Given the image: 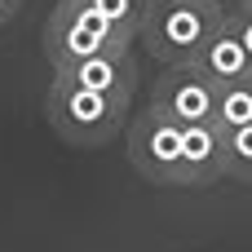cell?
Segmentation results:
<instances>
[{"mask_svg": "<svg viewBox=\"0 0 252 252\" xmlns=\"http://www.w3.org/2000/svg\"><path fill=\"white\" fill-rule=\"evenodd\" d=\"M128 106H133V97L80 89V84L58 80V75H53V84L44 93V120H49V128L66 146H80V151H97V146L115 142L120 128L128 124Z\"/></svg>", "mask_w": 252, "mask_h": 252, "instance_id": "6da1fadb", "label": "cell"}, {"mask_svg": "<svg viewBox=\"0 0 252 252\" xmlns=\"http://www.w3.org/2000/svg\"><path fill=\"white\" fill-rule=\"evenodd\" d=\"M230 9L208 4V0H151V13L142 22V49L159 62H195L199 49L217 35V27L226 22Z\"/></svg>", "mask_w": 252, "mask_h": 252, "instance_id": "7a4b0ae2", "label": "cell"}, {"mask_svg": "<svg viewBox=\"0 0 252 252\" xmlns=\"http://www.w3.org/2000/svg\"><path fill=\"white\" fill-rule=\"evenodd\" d=\"M133 44H137V35L120 31L89 0H58L49 22H44V58H49V66H66L75 58H93V53H111V49H133Z\"/></svg>", "mask_w": 252, "mask_h": 252, "instance_id": "3957f363", "label": "cell"}, {"mask_svg": "<svg viewBox=\"0 0 252 252\" xmlns=\"http://www.w3.org/2000/svg\"><path fill=\"white\" fill-rule=\"evenodd\" d=\"M128 164L151 186H177L182 177V124L159 111H142L128 124Z\"/></svg>", "mask_w": 252, "mask_h": 252, "instance_id": "277c9868", "label": "cell"}, {"mask_svg": "<svg viewBox=\"0 0 252 252\" xmlns=\"http://www.w3.org/2000/svg\"><path fill=\"white\" fill-rule=\"evenodd\" d=\"M213 106H217V84L195 66V62H173L159 71L155 89H151V111L168 115L173 124H199V120H213Z\"/></svg>", "mask_w": 252, "mask_h": 252, "instance_id": "5b68a950", "label": "cell"}, {"mask_svg": "<svg viewBox=\"0 0 252 252\" xmlns=\"http://www.w3.org/2000/svg\"><path fill=\"white\" fill-rule=\"evenodd\" d=\"M53 75L58 80H71L80 89L115 93V97H133L137 93V58H133V49H111V53L75 58L66 66H53Z\"/></svg>", "mask_w": 252, "mask_h": 252, "instance_id": "8992f818", "label": "cell"}, {"mask_svg": "<svg viewBox=\"0 0 252 252\" xmlns=\"http://www.w3.org/2000/svg\"><path fill=\"white\" fill-rule=\"evenodd\" d=\"M226 177V128L199 120L182 128V177L177 186H213Z\"/></svg>", "mask_w": 252, "mask_h": 252, "instance_id": "52a82bcc", "label": "cell"}, {"mask_svg": "<svg viewBox=\"0 0 252 252\" xmlns=\"http://www.w3.org/2000/svg\"><path fill=\"white\" fill-rule=\"evenodd\" d=\"M195 66L213 80V84H230V80H244L252 75V62H248V49H244V40H239V31L230 27V18L217 27V35L199 49V58H195Z\"/></svg>", "mask_w": 252, "mask_h": 252, "instance_id": "ba28073f", "label": "cell"}, {"mask_svg": "<svg viewBox=\"0 0 252 252\" xmlns=\"http://www.w3.org/2000/svg\"><path fill=\"white\" fill-rule=\"evenodd\" d=\"M213 120H217L221 128H244V124H252V75L230 80V84H217Z\"/></svg>", "mask_w": 252, "mask_h": 252, "instance_id": "9c48e42d", "label": "cell"}, {"mask_svg": "<svg viewBox=\"0 0 252 252\" xmlns=\"http://www.w3.org/2000/svg\"><path fill=\"white\" fill-rule=\"evenodd\" d=\"M226 177L252 186V124L226 128Z\"/></svg>", "mask_w": 252, "mask_h": 252, "instance_id": "30bf717a", "label": "cell"}, {"mask_svg": "<svg viewBox=\"0 0 252 252\" xmlns=\"http://www.w3.org/2000/svg\"><path fill=\"white\" fill-rule=\"evenodd\" d=\"M102 18H111L120 31H128V35H142V22H146V13H151V0H89Z\"/></svg>", "mask_w": 252, "mask_h": 252, "instance_id": "8fae6325", "label": "cell"}, {"mask_svg": "<svg viewBox=\"0 0 252 252\" xmlns=\"http://www.w3.org/2000/svg\"><path fill=\"white\" fill-rule=\"evenodd\" d=\"M226 18H230V27L239 31V40H244V49H248V62H252V9L248 4H235Z\"/></svg>", "mask_w": 252, "mask_h": 252, "instance_id": "7c38bea8", "label": "cell"}, {"mask_svg": "<svg viewBox=\"0 0 252 252\" xmlns=\"http://www.w3.org/2000/svg\"><path fill=\"white\" fill-rule=\"evenodd\" d=\"M18 9H22V0H0V27H4V22H9Z\"/></svg>", "mask_w": 252, "mask_h": 252, "instance_id": "4fadbf2b", "label": "cell"}, {"mask_svg": "<svg viewBox=\"0 0 252 252\" xmlns=\"http://www.w3.org/2000/svg\"><path fill=\"white\" fill-rule=\"evenodd\" d=\"M208 4H221V9H235L239 0H208Z\"/></svg>", "mask_w": 252, "mask_h": 252, "instance_id": "5bb4252c", "label": "cell"}, {"mask_svg": "<svg viewBox=\"0 0 252 252\" xmlns=\"http://www.w3.org/2000/svg\"><path fill=\"white\" fill-rule=\"evenodd\" d=\"M239 4H248V9H252V0H239Z\"/></svg>", "mask_w": 252, "mask_h": 252, "instance_id": "9a60e30c", "label": "cell"}]
</instances>
